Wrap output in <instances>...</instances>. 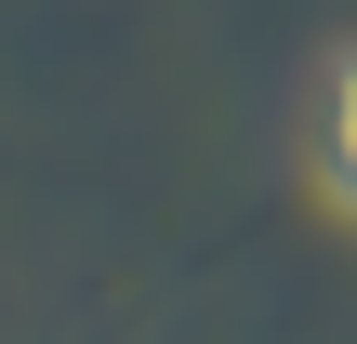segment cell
<instances>
[{
  "instance_id": "1",
  "label": "cell",
  "mask_w": 357,
  "mask_h": 344,
  "mask_svg": "<svg viewBox=\"0 0 357 344\" xmlns=\"http://www.w3.org/2000/svg\"><path fill=\"white\" fill-rule=\"evenodd\" d=\"M318 172H331V199L357 212V53L331 66V106H318Z\"/></svg>"
}]
</instances>
